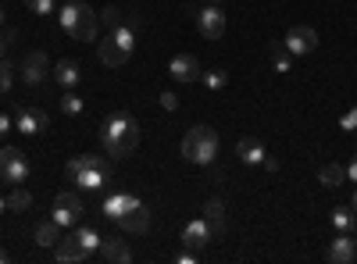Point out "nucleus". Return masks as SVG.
<instances>
[{"instance_id":"nucleus-1","label":"nucleus","mask_w":357,"mask_h":264,"mask_svg":"<svg viewBox=\"0 0 357 264\" xmlns=\"http://www.w3.org/2000/svg\"><path fill=\"white\" fill-rule=\"evenodd\" d=\"M139 146V125L129 111H114L100 125V150L107 157H126Z\"/></svg>"},{"instance_id":"nucleus-2","label":"nucleus","mask_w":357,"mask_h":264,"mask_svg":"<svg viewBox=\"0 0 357 264\" xmlns=\"http://www.w3.org/2000/svg\"><path fill=\"white\" fill-rule=\"evenodd\" d=\"M65 175L79 186V189H89V193H97L111 183V161L100 157V154H82V157H72L65 164Z\"/></svg>"},{"instance_id":"nucleus-3","label":"nucleus","mask_w":357,"mask_h":264,"mask_svg":"<svg viewBox=\"0 0 357 264\" xmlns=\"http://www.w3.org/2000/svg\"><path fill=\"white\" fill-rule=\"evenodd\" d=\"M183 157L190 164H211L218 157V132L211 125H193L183 136Z\"/></svg>"},{"instance_id":"nucleus-4","label":"nucleus","mask_w":357,"mask_h":264,"mask_svg":"<svg viewBox=\"0 0 357 264\" xmlns=\"http://www.w3.org/2000/svg\"><path fill=\"white\" fill-rule=\"evenodd\" d=\"M29 175H33V164L18 146H0V179L11 186H25Z\"/></svg>"},{"instance_id":"nucleus-5","label":"nucleus","mask_w":357,"mask_h":264,"mask_svg":"<svg viewBox=\"0 0 357 264\" xmlns=\"http://www.w3.org/2000/svg\"><path fill=\"white\" fill-rule=\"evenodd\" d=\"M50 218L61 225V228H75V225H82L86 208H82V200H79L75 193H57V196H54V211H50Z\"/></svg>"},{"instance_id":"nucleus-6","label":"nucleus","mask_w":357,"mask_h":264,"mask_svg":"<svg viewBox=\"0 0 357 264\" xmlns=\"http://www.w3.org/2000/svg\"><path fill=\"white\" fill-rule=\"evenodd\" d=\"M193 18H197V29H200L204 40H222V33H225V11L218 4H204Z\"/></svg>"},{"instance_id":"nucleus-7","label":"nucleus","mask_w":357,"mask_h":264,"mask_svg":"<svg viewBox=\"0 0 357 264\" xmlns=\"http://www.w3.org/2000/svg\"><path fill=\"white\" fill-rule=\"evenodd\" d=\"M282 47H286L293 57L314 54V50H318V33H314L311 25H293L289 33H286V40H282Z\"/></svg>"},{"instance_id":"nucleus-8","label":"nucleus","mask_w":357,"mask_h":264,"mask_svg":"<svg viewBox=\"0 0 357 264\" xmlns=\"http://www.w3.org/2000/svg\"><path fill=\"white\" fill-rule=\"evenodd\" d=\"M354 257H357V240L350 232H336V240H329V247H325V261L329 264H350Z\"/></svg>"},{"instance_id":"nucleus-9","label":"nucleus","mask_w":357,"mask_h":264,"mask_svg":"<svg viewBox=\"0 0 357 264\" xmlns=\"http://www.w3.org/2000/svg\"><path fill=\"white\" fill-rule=\"evenodd\" d=\"M50 122H47V111L43 107H18V114H15V129L22 132V136H36V132H43Z\"/></svg>"},{"instance_id":"nucleus-10","label":"nucleus","mask_w":357,"mask_h":264,"mask_svg":"<svg viewBox=\"0 0 357 264\" xmlns=\"http://www.w3.org/2000/svg\"><path fill=\"white\" fill-rule=\"evenodd\" d=\"M97 57H100V65H107V68H126L132 54H129L122 43H118L114 36H107V40L97 43Z\"/></svg>"},{"instance_id":"nucleus-11","label":"nucleus","mask_w":357,"mask_h":264,"mask_svg":"<svg viewBox=\"0 0 357 264\" xmlns=\"http://www.w3.org/2000/svg\"><path fill=\"white\" fill-rule=\"evenodd\" d=\"M168 75L175 82H200V61L193 54H175L172 65H168Z\"/></svg>"},{"instance_id":"nucleus-12","label":"nucleus","mask_w":357,"mask_h":264,"mask_svg":"<svg viewBox=\"0 0 357 264\" xmlns=\"http://www.w3.org/2000/svg\"><path fill=\"white\" fill-rule=\"evenodd\" d=\"M50 72V61H47V54L43 50H33V54H25V61H22V79L29 86H40Z\"/></svg>"},{"instance_id":"nucleus-13","label":"nucleus","mask_w":357,"mask_h":264,"mask_svg":"<svg viewBox=\"0 0 357 264\" xmlns=\"http://www.w3.org/2000/svg\"><path fill=\"white\" fill-rule=\"evenodd\" d=\"M139 203H143V200H139V196H132V193H114V196H107V200H104V208H100V211H104V218H107V222H118V218H126L132 208H139Z\"/></svg>"},{"instance_id":"nucleus-14","label":"nucleus","mask_w":357,"mask_h":264,"mask_svg":"<svg viewBox=\"0 0 357 264\" xmlns=\"http://www.w3.org/2000/svg\"><path fill=\"white\" fill-rule=\"evenodd\" d=\"M211 240H215V236H211V225H207L204 218H197V222H190V225L183 228V247H186V250H193V254H197V250H204Z\"/></svg>"},{"instance_id":"nucleus-15","label":"nucleus","mask_w":357,"mask_h":264,"mask_svg":"<svg viewBox=\"0 0 357 264\" xmlns=\"http://www.w3.org/2000/svg\"><path fill=\"white\" fill-rule=\"evenodd\" d=\"M68 36L79 40V43H93V40L100 36V18L93 15V8H86V11L79 15V22H75V29H72Z\"/></svg>"},{"instance_id":"nucleus-16","label":"nucleus","mask_w":357,"mask_h":264,"mask_svg":"<svg viewBox=\"0 0 357 264\" xmlns=\"http://www.w3.org/2000/svg\"><path fill=\"white\" fill-rule=\"evenodd\" d=\"M151 208H146V203H139V208H132L126 218H118L114 225L118 228H122V232H132V236H136V232H151Z\"/></svg>"},{"instance_id":"nucleus-17","label":"nucleus","mask_w":357,"mask_h":264,"mask_svg":"<svg viewBox=\"0 0 357 264\" xmlns=\"http://www.w3.org/2000/svg\"><path fill=\"white\" fill-rule=\"evenodd\" d=\"M204 222L211 225V236H215V240H222V236H225L229 222H225V203H222L218 196H211V200L204 203Z\"/></svg>"},{"instance_id":"nucleus-18","label":"nucleus","mask_w":357,"mask_h":264,"mask_svg":"<svg viewBox=\"0 0 357 264\" xmlns=\"http://www.w3.org/2000/svg\"><path fill=\"white\" fill-rule=\"evenodd\" d=\"M54 261L57 264H82V261H89V254L75 243V236H61V243L54 247Z\"/></svg>"},{"instance_id":"nucleus-19","label":"nucleus","mask_w":357,"mask_h":264,"mask_svg":"<svg viewBox=\"0 0 357 264\" xmlns=\"http://www.w3.org/2000/svg\"><path fill=\"white\" fill-rule=\"evenodd\" d=\"M54 79H57V86H61V90H75L79 79H82L79 61H72V57H65V61H57V65H54Z\"/></svg>"},{"instance_id":"nucleus-20","label":"nucleus","mask_w":357,"mask_h":264,"mask_svg":"<svg viewBox=\"0 0 357 264\" xmlns=\"http://www.w3.org/2000/svg\"><path fill=\"white\" fill-rule=\"evenodd\" d=\"M236 157H240L243 164H254V168H257V164H264V157H268V154H264V143H257V139H250V136H247V139L236 143Z\"/></svg>"},{"instance_id":"nucleus-21","label":"nucleus","mask_w":357,"mask_h":264,"mask_svg":"<svg viewBox=\"0 0 357 264\" xmlns=\"http://www.w3.org/2000/svg\"><path fill=\"white\" fill-rule=\"evenodd\" d=\"M97 254H100V261H111V264H126V261H132V250H129L126 240H104Z\"/></svg>"},{"instance_id":"nucleus-22","label":"nucleus","mask_w":357,"mask_h":264,"mask_svg":"<svg viewBox=\"0 0 357 264\" xmlns=\"http://www.w3.org/2000/svg\"><path fill=\"white\" fill-rule=\"evenodd\" d=\"M33 236H36V243H40V247H50V250H54L57 243H61L65 228H61V225H57V222L50 218V222H40V225H36V232H33Z\"/></svg>"},{"instance_id":"nucleus-23","label":"nucleus","mask_w":357,"mask_h":264,"mask_svg":"<svg viewBox=\"0 0 357 264\" xmlns=\"http://www.w3.org/2000/svg\"><path fill=\"white\" fill-rule=\"evenodd\" d=\"M318 183H321L325 189H340V186L347 183L343 164H321V168H318Z\"/></svg>"},{"instance_id":"nucleus-24","label":"nucleus","mask_w":357,"mask_h":264,"mask_svg":"<svg viewBox=\"0 0 357 264\" xmlns=\"http://www.w3.org/2000/svg\"><path fill=\"white\" fill-rule=\"evenodd\" d=\"M75 243H79L89 257H93V254L100 250V243H104V240H100V232H97V228H89V225H75Z\"/></svg>"},{"instance_id":"nucleus-25","label":"nucleus","mask_w":357,"mask_h":264,"mask_svg":"<svg viewBox=\"0 0 357 264\" xmlns=\"http://www.w3.org/2000/svg\"><path fill=\"white\" fill-rule=\"evenodd\" d=\"M86 8H89V4H82V0H72V4L57 8V22H61V29H65V33H72V29H75V22H79V15H82Z\"/></svg>"},{"instance_id":"nucleus-26","label":"nucleus","mask_w":357,"mask_h":264,"mask_svg":"<svg viewBox=\"0 0 357 264\" xmlns=\"http://www.w3.org/2000/svg\"><path fill=\"white\" fill-rule=\"evenodd\" d=\"M354 225H357V211L354 208H336L333 211V228L336 232H354Z\"/></svg>"},{"instance_id":"nucleus-27","label":"nucleus","mask_w":357,"mask_h":264,"mask_svg":"<svg viewBox=\"0 0 357 264\" xmlns=\"http://www.w3.org/2000/svg\"><path fill=\"white\" fill-rule=\"evenodd\" d=\"M33 208V193L25 186H15V193H8V211H29Z\"/></svg>"},{"instance_id":"nucleus-28","label":"nucleus","mask_w":357,"mask_h":264,"mask_svg":"<svg viewBox=\"0 0 357 264\" xmlns=\"http://www.w3.org/2000/svg\"><path fill=\"white\" fill-rule=\"evenodd\" d=\"M272 68H275L279 75H286V72L293 68V54H289L282 43H272Z\"/></svg>"},{"instance_id":"nucleus-29","label":"nucleus","mask_w":357,"mask_h":264,"mask_svg":"<svg viewBox=\"0 0 357 264\" xmlns=\"http://www.w3.org/2000/svg\"><path fill=\"white\" fill-rule=\"evenodd\" d=\"M200 82H204L211 93H222L225 86H229V75H225L222 68H211V72H200Z\"/></svg>"},{"instance_id":"nucleus-30","label":"nucleus","mask_w":357,"mask_h":264,"mask_svg":"<svg viewBox=\"0 0 357 264\" xmlns=\"http://www.w3.org/2000/svg\"><path fill=\"white\" fill-rule=\"evenodd\" d=\"M61 111L68 114V118H79V114L86 111V104H82V97H75L72 90H65V97H61Z\"/></svg>"},{"instance_id":"nucleus-31","label":"nucleus","mask_w":357,"mask_h":264,"mask_svg":"<svg viewBox=\"0 0 357 264\" xmlns=\"http://www.w3.org/2000/svg\"><path fill=\"white\" fill-rule=\"evenodd\" d=\"M100 22H104L107 29H118V25H126V15H122V8H114V4H111V8L100 11Z\"/></svg>"},{"instance_id":"nucleus-32","label":"nucleus","mask_w":357,"mask_h":264,"mask_svg":"<svg viewBox=\"0 0 357 264\" xmlns=\"http://www.w3.org/2000/svg\"><path fill=\"white\" fill-rule=\"evenodd\" d=\"M25 8L36 11V15H54L57 11V0H25Z\"/></svg>"},{"instance_id":"nucleus-33","label":"nucleus","mask_w":357,"mask_h":264,"mask_svg":"<svg viewBox=\"0 0 357 264\" xmlns=\"http://www.w3.org/2000/svg\"><path fill=\"white\" fill-rule=\"evenodd\" d=\"M11 82H15V75H11V65H8V61H0V97H4V93L11 90Z\"/></svg>"},{"instance_id":"nucleus-34","label":"nucleus","mask_w":357,"mask_h":264,"mask_svg":"<svg viewBox=\"0 0 357 264\" xmlns=\"http://www.w3.org/2000/svg\"><path fill=\"white\" fill-rule=\"evenodd\" d=\"M15 36H18L15 29H0V61H4V54H8V47L15 43Z\"/></svg>"},{"instance_id":"nucleus-35","label":"nucleus","mask_w":357,"mask_h":264,"mask_svg":"<svg viewBox=\"0 0 357 264\" xmlns=\"http://www.w3.org/2000/svg\"><path fill=\"white\" fill-rule=\"evenodd\" d=\"M340 129H343V132H357V107H350L343 118H340Z\"/></svg>"},{"instance_id":"nucleus-36","label":"nucleus","mask_w":357,"mask_h":264,"mask_svg":"<svg viewBox=\"0 0 357 264\" xmlns=\"http://www.w3.org/2000/svg\"><path fill=\"white\" fill-rule=\"evenodd\" d=\"M11 129H15V118H11V114H0V139H4Z\"/></svg>"},{"instance_id":"nucleus-37","label":"nucleus","mask_w":357,"mask_h":264,"mask_svg":"<svg viewBox=\"0 0 357 264\" xmlns=\"http://www.w3.org/2000/svg\"><path fill=\"white\" fill-rule=\"evenodd\" d=\"M343 171H347V183H357V154L350 157V164H343Z\"/></svg>"},{"instance_id":"nucleus-38","label":"nucleus","mask_w":357,"mask_h":264,"mask_svg":"<svg viewBox=\"0 0 357 264\" xmlns=\"http://www.w3.org/2000/svg\"><path fill=\"white\" fill-rule=\"evenodd\" d=\"M161 107H165V111H175V107H178V97H175V93H161Z\"/></svg>"},{"instance_id":"nucleus-39","label":"nucleus","mask_w":357,"mask_h":264,"mask_svg":"<svg viewBox=\"0 0 357 264\" xmlns=\"http://www.w3.org/2000/svg\"><path fill=\"white\" fill-rule=\"evenodd\" d=\"M8 211V196H0V215H4Z\"/></svg>"},{"instance_id":"nucleus-40","label":"nucleus","mask_w":357,"mask_h":264,"mask_svg":"<svg viewBox=\"0 0 357 264\" xmlns=\"http://www.w3.org/2000/svg\"><path fill=\"white\" fill-rule=\"evenodd\" d=\"M0 264H8V250H0Z\"/></svg>"},{"instance_id":"nucleus-41","label":"nucleus","mask_w":357,"mask_h":264,"mask_svg":"<svg viewBox=\"0 0 357 264\" xmlns=\"http://www.w3.org/2000/svg\"><path fill=\"white\" fill-rule=\"evenodd\" d=\"M350 208H354V211H357V193H354V200H350Z\"/></svg>"},{"instance_id":"nucleus-42","label":"nucleus","mask_w":357,"mask_h":264,"mask_svg":"<svg viewBox=\"0 0 357 264\" xmlns=\"http://www.w3.org/2000/svg\"><path fill=\"white\" fill-rule=\"evenodd\" d=\"M0 25H4V8H0Z\"/></svg>"},{"instance_id":"nucleus-43","label":"nucleus","mask_w":357,"mask_h":264,"mask_svg":"<svg viewBox=\"0 0 357 264\" xmlns=\"http://www.w3.org/2000/svg\"><path fill=\"white\" fill-rule=\"evenodd\" d=\"M350 236H354V240H357V225H354V232H350Z\"/></svg>"}]
</instances>
